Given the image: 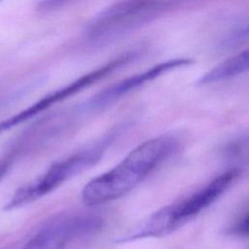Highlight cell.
Returning a JSON list of instances; mask_svg holds the SVG:
<instances>
[{
	"mask_svg": "<svg viewBox=\"0 0 249 249\" xmlns=\"http://www.w3.org/2000/svg\"><path fill=\"white\" fill-rule=\"evenodd\" d=\"M172 135L149 139L134 148L110 170L90 180L82 191L86 205H100L115 200L136 188L179 149Z\"/></svg>",
	"mask_w": 249,
	"mask_h": 249,
	"instance_id": "6da1fadb",
	"label": "cell"
},
{
	"mask_svg": "<svg viewBox=\"0 0 249 249\" xmlns=\"http://www.w3.org/2000/svg\"><path fill=\"white\" fill-rule=\"evenodd\" d=\"M240 173L238 168L225 171L190 196L157 210L135 231L119 238L117 242H130L170 234L215 202L240 176Z\"/></svg>",
	"mask_w": 249,
	"mask_h": 249,
	"instance_id": "7a4b0ae2",
	"label": "cell"
},
{
	"mask_svg": "<svg viewBox=\"0 0 249 249\" xmlns=\"http://www.w3.org/2000/svg\"><path fill=\"white\" fill-rule=\"evenodd\" d=\"M197 1L118 0L88 22L85 35L91 42L112 40Z\"/></svg>",
	"mask_w": 249,
	"mask_h": 249,
	"instance_id": "3957f363",
	"label": "cell"
},
{
	"mask_svg": "<svg viewBox=\"0 0 249 249\" xmlns=\"http://www.w3.org/2000/svg\"><path fill=\"white\" fill-rule=\"evenodd\" d=\"M118 134L119 132L114 130L96 142L53 162L36 179L19 187L10 197L4 208L6 210H13L25 206L90 168L100 160Z\"/></svg>",
	"mask_w": 249,
	"mask_h": 249,
	"instance_id": "277c9868",
	"label": "cell"
},
{
	"mask_svg": "<svg viewBox=\"0 0 249 249\" xmlns=\"http://www.w3.org/2000/svg\"><path fill=\"white\" fill-rule=\"evenodd\" d=\"M139 53L137 51H129L125 53H123L107 63L101 65L100 67L79 77L75 81L67 84L66 86H63L60 89H57L42 98H40L38 101L30 105L29 107L23 109L22 111L18 112V114L3 120L0 122V133L5 132L12 127H15L20 124H22L25 121H28L32 119L33 117L37 116L38 114L46 111L47 109L51 108L54 104L63 101L78 92L84 90L85 89L90 87L91 85L103 80L107 76L111 75L118 69L125 66L126 64L133 61L137 56Z\"/></svg>",
	"mask_w": 249,
	"mask_h": 249,
	"instance_id": "5b68a950",
	"label": "cell"
},
{
	"mask_svg": "<svg viewBox=\"0 0 249 249\" xmlns=\"http://www.w3.org/2000/svg\"><path fill=\"white\" fill-rule=\"evenodd\" d=\"M102 225L103 220L93 214L60 216L46 224L21 249H65L73 240L96 232Z\"/></svg>",
	"mask_w": 249,
	"mask_h": 249,
	"instance_id": "8992f818",
	"label": "cell"
},
{
	"mask_svg": "<svg viewBox=\"0 0 249 249\" xmlns=\"http://www.w3.org/2000/svg\"><path fill=\"white\" fill-rule=\"evenodd\" d=\"M192 62H193L192 59L186 58V57H178V58H172L166 61H162L141 73L127 77L104 89L103 90L98 92L96 95H94L90 99L89 105L91 108L104 107L118 100L124 95L139 89L140 87L146 85L147 83H150L174 69L189 65Z\"/></svg>",
	"mask_w": 249,
	"mask_h": 249,
	"instance_id": "52a82bcc",
	"label": "cell"
},
{
	"mask_svg": "<svg viewBox=\"0 0 249 249\" xmlns=\"http://www.w3.org/2000/svg\"><path fill=\"white\" fill-rule=\"evenodd\" d=\"M247 72H249V47L210 69L199 78L197 84H213Z\"/></svg>",
	"mask_w": 249,
	"mask_h": 249,
	"instance_id": "ba28073f",
	"label": "cell"
},
{
	"mask_svg": "<svg viewBox=\"0 0 249 249\" xmlns=\"http://www.w3.org/2000/svg\"><path fill=\"white\" fill-rule=\"evenodd\" d=\"M228 233L239 237H249V210L243 212L231 224Z\"/></svg>",
	"mask_w": 249,
	"mask_h": 249,
	"instance_id": "9c48e42d",
	"label": "cell"
},
{
	"mask_svg": "<svg viewBox=\"0 0 249 249\" xmlns=\"http://www.w3.org/2000/svg\"><path fill=\"white\" fill-rule=\"evenodd\" d=\"M227 152L233 157H249V135L233 141L228 146Z\"/></svg>",
	"mask_w": 249,
	"mask_h": 249,
	"instance_id": "30bf717a",
	"label": "cell"
},
{
	"mask_svg": "<svg viewBox=\"0 0 249 249\" xmlns=\"http://www.w3.org/2000/svg\"><path fill=\"white\" fill-rule=\"evenodd\" d=\"M73 1L74 0H40L37 5V10L43 13L53 12L72 3Z\"/></svg>",
	"mask_w": 249,
	"mask_h": 249,
	"instance_id": "8fae6325",
	"label": "cell"
},
{
	"mask_svg": "<svg viewBox=\"0 0 249 249\" xmlns=\"http://www.w3.org/2000/svg\"><path fill=\"white\" fill-rule=\"evenodd\" d=\"M15 159H16L15 152H11L9 154H6L5 156L0 157V181L6 176V174L9 172V170L13 166Z\"/></svg>",
	"mask_w": 249,
	"mask_h": 249,
	"instance_id": "7c38bea8",
	"label": "cell"
},
{
	"mask_svg": "<svg viewBox=\"0 0 249 249\" xmlns=\"http://www.w3.org/2000/svg\"><path fill=\"white\" fill-rule=\"evenodd\" d=\"M1 1H3V0H0V2H1Z\"/></svg>",
	"mask_w": 249,
	"mask_h": 249,
	"instance_id": "4fadbf2b",
	"label": "cell"
}]
</instances>
